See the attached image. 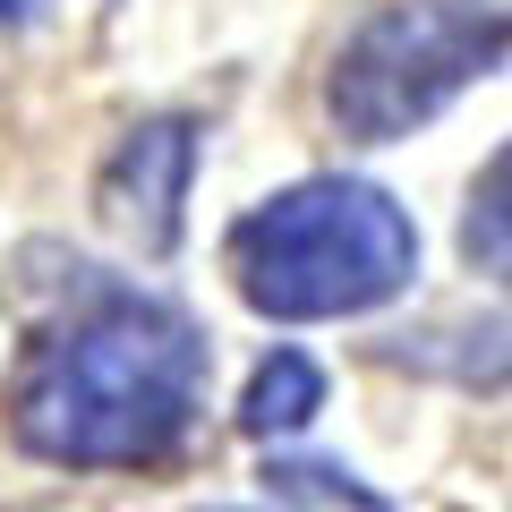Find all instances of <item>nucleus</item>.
<instances>
[{"mask_svg": "<svg viewBox=\"0 0 512 512\" xmlns=\"http://www.w3.org/2000/svg\"><path fill=\"white\" fill-rule=\"evenodd\" d=\"M316 410H325V367H316L308 350L256 359L248 393H239V427H248V436H299Z\"/></svg>", "mask_w": 512, "mask_h": 512, "instance_id": "39448f33", "label": "nucleus"}, {"mask_svg": "<svg viewBox=\"0 0 512 512\" xmlns=\"http://www.w3.org/2000/svg\"><path fill=\"white\" fill-rule=\"evenodd\" d=\"M265 487H274L282 504H316V512H384L376 495L350 487V470H325V461H274Z\"/></svg>", "mask_w": 512, "mask_h": 512, "instance_id": "0eeeda50", "label": "nucleus"}, {"mask_svg": "<svg viewBox=\"0 0 512 512\" xmlns=\"http://www.w3.org/2000/svg\"><path fill=\"white\" fill-rule=\"evenodd\" d=\"M461 256H470V274H487V282L512 291V137L495 146V163L470 180V205H461Z\"/></svg>", "mask_w": 512, "mask_h": 512, "instance_id": "423d86ee", "label": "nucleus"}, {"mask_svg": "<svg viewBox=\"0 0 512 512\" xmlns=\"http://www.w3.org/2000/svg\"><path fill=\"white\" fill-rule=\"evenodd\" d=\"M205 410V333L128 282H86L9 376V436L52 470H146Z\"/></svg>", "mask_w": 512, "mask_h": 512, "instance_id": "f257e3e1", "label": "nucleus"}, {"mask_svg": "<svg viewBox=\"0 0 512 512\" xmlns=\"http://www.w3.org/2000/svg\"><path fill=\"white\" fill-rule=\"evenodd\" d=\"M188 180H197V128L180 111H154L111 146L103 180H94V214L137 256H171L188 222Z\"/></svg>", "mask_w": 512, "mask_h": 512, "instance_id": "20e7f679", "label": "nucleus"}, {"mask_svg": "<svg viewBox=\"0 0 512 512\" xmlns=\"http://www.w3.org/2000/svg\"><path fill=\"white\" fill-rule=\"evenodd\" d=\"M231 282L274 325H325L402 299L419 274V231L367 180H299L231 222Z\"/></svg>", "mask_w": 512, "mask_h": 512, "instance_id": "f03ea898", "label": "nucleus"}, {"mask_svg": "<svg viewBox=\"0 0 512 512\" xmlns=\"http://www.w3.org/2000/svg\"><path fill=\"white\" fill-rule=\"evenodd\" d=\"M512 60V0H376L342 35L325 111L359 146H393L427 128L461 86Z\"/></svg>", "mask_w": 512, "mask_h": 512, "instance_id": "7ed1b4c3", "label": "nucleus"}, {"mask_svg": "<svg viewBox=\"0 0 512 512\" xmlns=\"http://www.w3.org/2000/svg\"><path fill=\"white\" fill-rule=\"evenodd\" d=\"M52 9H69V0H0V26H9V35H26V26H43Z\"/></svg>", "mask_w": 512, "mask_h": 512, "instance_id": "6e6552de", "label": "nucleus"}, {"mask_svg": "<svg viewBox=\"0 0 512 512\" xmlns=\"http://www.w3.org/2000/svg\"><path fill=\"white\" fill-rule=\"evenodd\" d=\"M214 512H231V504H214Z\"/></svg>", "mask_w": 512, "mask_h": 512, "instance_id": "1a4fd4ad", "label": "nucleus"}]
</instances>
